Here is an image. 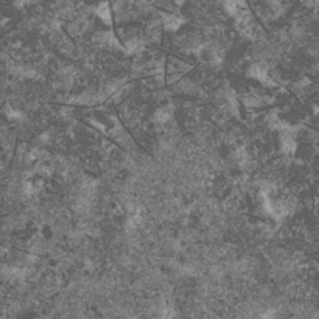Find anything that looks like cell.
Masks as SVG:
<instances>
[{
	"label": "cell",
	"instance_id": "6da1fadb",
	"mask_svg": "<svg viewBox=\"0 0 319 319\" xmlns=\"http://www.w3.org/2000/svg\"><path fill=\"white\" fill-rule=\"evenodd\" d=\"M226 9L235 17V19H241L243 16L248 14V5H246V0H226Z\"/></svg>",
	"mask_w": 319,
	"mask_h": 319
},
{
	"label": "cell",
	"instance_id": "7a4b0ae2",
	"mask_svg": "<svg viewBox=\"0 0 319 319\" xmlns=\"http://www.w3.org/2000/svg\"><path fill=\"white\" fill-rule=\"evenodd\" d=\"M97 14L100 16L101 20H105L106 24H111V22H112V19H111V16H112L111 6H109L106 2H105V3H100V6L97 8Z\"/></svg>",
	"mask_w": 319,
	"mask_h": 319
}]
</instances>
